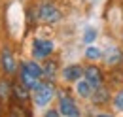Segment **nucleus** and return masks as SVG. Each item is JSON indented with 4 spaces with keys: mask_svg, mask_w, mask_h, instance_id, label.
I'll list each match as a JSON object with an SVG mask.
<instances>
[{
    "mask_svg": "<svg viewBox=\"0 0 123 117\" xmlns=\"http://www.w3.org/2000/svg\"><path fill=\"white\" fill-rule=\"evenodd\" d=\"M42 70H44V76H46L47 79H53V77H55V74H57V62L47 60L46 64L42 66Z\"/></svg>",
    "mask_w": 123,
    "mask_h": 117,
    "instance_id": "12",
    "label": "nucleus"
},
{
    "mask_svg": "<svg viewBox=\"0 0 123 117\" xmlns=\"http://www.w3.org/2000/svg\"><path fill=\"white\" fill-rule=\"evenodd\" d=\"M97 117H112V115H108V113H97Z\"/></svg>",
    "mask_w": 123,
    "mask_h": 117,
    "instance_id": "18",
    "label": "nucleus"
},
{
    "mask_svg": "<svg viewBox=\"0 0 123 117\" xmlns=\"http://www.w3.org/2000/svg\"><path fill=\"white\" fill-rule=\"evenodd\" d=\"M97 40V30L95 29H87L83 32V44H93Z\"/></svg>",
    "mask_w": 123,
    "mask_h": 117,
    "instance_id": "15",
    "label": "nucleus"
},
{
    "mask_svg": "<svg viewBox=\"0 0 123 117\" xmlns=\"http://www.w3.org/2000/svg\"><path fill=\"white\" fill-rule=\"evenodd\" d=\"M6 93H8V85L0 81V98H2V96H6Z\"/></svg>",
    "mask_w": 123,
    "mask_h": 117,
    "instance_id": "17",
    "label": "nucleus"
},
{
    "mask_svg": "<svg viewBox=\"0 0 123 117\" xmlns=\"http://www.w3.org/2000/svg\"><path fill=\"white\" fill-rule=\"evenodd\" d=\"M38 19H40L42 23L51 25V23H57V21L61 19V12H59V8L53 6V4H42V6L38 8Z\"/></svg>",
    "mask_w": 123,
    "mask_h": 117,
    "instance_id": "2",
    "label": "nucleus"
},
{
    "mask_svg": "<svg viewBox=\"0 0 123 117\" xmlns=\"http://www.w3.org/2000/svg\"><path fill=\"white\" fill-rule=\"evenodd\" d=\"M83 76H85V79L91 83L93 89L102 85V72H100L98 66H87V68L83 70Z\"/></svg>",
    "mask_w": 123,
    "mask_h": 117,
    "instance_id": "5",
    "label": "nucleus"
},
{
    "mask_svg": "<svg viewBox=\"0 0 123 117\" xmlns=\"http://www.w3.org/2000/svg\"><path fill=\"white\" fill-rule=\"evenodd\" d=\"M85 57L91 58V60H95V58H100V57H102V51H100V49H97V47H93V45H89V47L85 49Z\"/></svg>",
    "mask_w": 123,
    "mask_h": 117,
    "instance_id": "13",
    "label": "nucleus"
},
{
    "mask_svg": "<svg viewBox=\"0 0 123 117\" xmlns=\"http://www.w3.org/2000/svg\"><path fill=\"white\" fill-rule=\"evenodd\" d=\"M13 94H15L17 100H21V102L29 100V89L25 87L23 83H13Z\"/></svg>",
    "mask_w": 123,
    "mask_h": 117,
    "instance_id": "10",
    "label": "nucleus"
},
{
    "mask_svg": "<svg viewBox=\"0 0 123 117\" xmlns=\"http://www.w3.org/2000/svg\"><path fill=\"white\" fill-rule=\"evenodd\" d=\"M123 60V53L119 47H110L106 53V62L110 64V66H117L119 62Z\"/></svg>",
    "mask_w": 123,
    "mask_h": 117,
    "instance_id": "8",
    "label": "nucleus"
},
{
    "mask_svg": "<svg viewBox=\"0 0 123 117\" xmlns=\"http://www.w3.org/2000/svg\"><path fill=\"white\" fill-rule=\"evenodd\" d=\"M83 76V68L80 64H72V66H66L62 70V77L64 81H80Z\"/></svg>",
    "mask_w": 123,
    "mask_h": 117,
    "instance_id": "7",
    "label": "nucleus"
},
{
    "mask_svg": "<svg viewBox=\"0 0 123 117\" xmlns=\"http://www.w3.org/2000/svg\"><path fill=\"white\" fill-rule=\"evenodd\" d=\"M53 94H55V87H53L49 81L40 83L38 89L34 91V104H36L38 108H44V106H47V104L51 102Z\"/></svg>",
    "mask_w": 123,
    "mask_h": 117,
    "instance_id": "1",
    "label": "nucleus"
},
{
    "mask_svg": "<svg viewBox=\"0 0 123 117\" xmlns=\"http://www.w3.org/2000/svg\"><path fill=\"white\" fill-rule=\"evenodd\" d=\"M93 91H95V89L91 87V83H89L87 79H80V81H78L76 93L80 94V96H83V98H89V96L93 94Z\"/></svg>",
    "mask_w": 123,
    "mask_h": 117,
    "instance_id": "9",
    "label": "nucleus"
},
{
    "mask_svg": "<svg viewBox=\"0 0 123 117\" xmlns=\"http://www.w3.org/2000/svg\"><path fill=\"white\" fill-rule=\"evenodd\" d=\"M44 117H61V113H59L57 110H49V111H46Z\"/></svg>",
    "mask_w": 123,
    "mask_h": 117,
    "instance_id": "16",
    "label": "nucleus"
},
{
    "mask_svg": "<svg viewBox=\"0 0 123 117\" xmlns=\"http://www.w3.org/2000/svg\"><path fill=\"white\" fill-rule=\"evenodd\" d=\"M91 96L95 98V102H97V104H104V102H108V91H106L104 87H102V85L95 89Z\"/></svg>",
    "mask_w": 123,
    "mask_h": 117,
    "instance_id": "11",
    "label": "nucleus"
},
{
    "mask_svg": "<svg viewBox=\"0 0 123 117\" xmlns=\"http://www.w3.org/2000/svg\"><path fill=\"white\" fill-rule=\"evenodd\" d=\"M53 42L51 40H34L32 44V57L34 58H46L53 51Z\"/></svg>",
    "mask_w": 123,
    "mask_h": 117,
    "instance_id": "4",
    "label": "nucleus"
},
{
    "mask_svg": "<svg viewBox=\"0 0 123 117\" xmlns=\"http://www.w3.org/2000/svg\"><path fill=\"white\" fill-rule=\"evenodd\" d=\"M114 108H116L117 111H123V89L114 94Z\"/></svg>",
    "mask_w": 123,
    "mask_h": 117,
    "instance_id": "14",
    "label": "nucleus"
},
{
    "mask_svg": "<svg viewBox=\"0 0 123 117\" xmlns=\"http://www.w3.org/2000/svg\"><path fill=\"white\" fill-rule=\"evenodd\" d=\"M59 113L62 117H81V111L76 106V102L66 94L61 96V100H59Z\"/></svg>",
    "mask_w": 123,
    "mask_h": 117,
    "instance_id": "3",
    "label": "nucleus"
},
{
    "mask_svg": "<svg viewBox=\"0 0 123 117\" xmlns=\"http://www.w3.org/2000/svg\"><path fill=\"white\" fill-rule=\"evenodd\" d=\"M0 60H2V68H4V72H6V74H15L17 62H15V57H13L12 49H8V47H6V49L2 51Z\"/></svg>",
    "mask_w": 123,
    "mask_h": 117,
    "instance_id": "6",
    "label": "nucleus"
}]
</instances>
